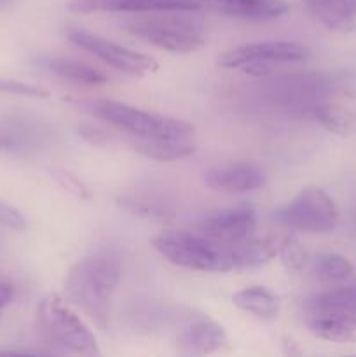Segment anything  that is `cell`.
<instances>
[{"label":"cell","mask_w":356,"mask_h":357,"mask_svg":"<svg viewBox=\"0 0 356 357\" xmlns=\"http://www.w3.org/2000/svg\"><path fill=\"white\" fill-rule=\"evenodd\" d=\"M49 173H51L52 180H54L66 194L72 195V197L80 199V201H89L91 199L89 188H87L86 183H84L77 174H73L72 171L63 169V167H52V169H49Z\"/></svg>","instance_id":"24"},{"label":"cell","mask_w":356,"mask_h":357,"mask_svg":"<svg viewBox=\"0 0 356 357\" xmlns=\"http://www.w3.org/2000/svg\"><path fill=\"white\" fill-rule=\"evenodd\" d=\"M316 121L332 135L346 138L351 136L356 128V115L349 108L339 103H321L314 108Z\"/></svg>","instance_id":"21"},{"label":"cell","mask_w":356,"mask_h":357,"mask_svg":"<svg viewBox=\"0 0 356 357\" xmlns=\"http://www.w3.org/2000/svg\"><path fill=\"white\" fill-rule=\"evenodd\" d=\"M278 257L281 258L283 267L288 272H292V274L302 271L307 265V261H309V255H307L306 248L302 246V243L295 236L283 237Z\"/></svg>","instance_id":"23"},{"label":"cell","mask_w":356,"mask_h":357,"mask_svg":"<svg viewBox=\"0 0 356 357\" xmlns=\"http://www.w3.org/2000/svg\"><path fill=\"white\" fill-rule=\"evenodd\" d=\"M21 149V138L7 129H0V150L6 152H14Z\"/></svg>","instance_id":"28"},{"label":"cell","mask_w":356,"mask_h":357,"mask_svg":"<svg viewBox=\"0 0 356 357\" xmlns=\"http://www.w3.org/2000/svg\"><path fill=\"white\" fill-rule=\"evenodd\" d=\"M311 58V49L300 42L264 40L241 44L229 49L218 58L222 68H241L253 77H264L278 66L302 63Z\"/></svg>","instance_id":"7"},{"label":"cell","mask_w":356,"mask_h":357,"mask_svg":"<svg viewBox=\"0 0 356 357\" xmlns=\"http://www.w3.org/2000/svg\"><path fill=\"white\" fill-rule=\"evenodd\" d=\"M7 3V0H0V7H3Z\"/></svg>","instance_id":"30"},{"label":"cell","mask_w":356,"mask_h":357,"mask_svg":"<svg viewBox=\"0 0 356 357\" xmlns=\"http://www.w3.org/2000/svg\"><path fill=\"white\" fill-rule=\"evenodd\" d=\"M122 275V264L112 253H94L72 265L65 278V293L84 316L105 330L110 321L112 298Z\"/></svg>","instance_id":"1"},{"label":"cell","mask_w":356,"mask_h":357,"mask_svg":"<svg viewBox=\"0 0 356 357\" xmlns=\"http://www.w3.org/2000/svg\"><path fill=\"white\" fill-rule=\"evenodd\" d=\"M313 16L337 33L356 31V0H309Z\"/></svg>","instance_id":"16"},{"label":"cell","mask_w":356,"mask_h":357,"mask_svg":"<svg viewBox=\"0 0 356 357\" xmlns=\"http://www.w3.org/2000/svg\"><path fill=\"white\" fill-rule=\"evenodd\" d=\"M229 344L222 324L209 317H199L192 321L178 337V347L184 354L205 356L222 351Z\"/></svg>","instance_id":"14"},{"label":"cell","mask_w":356,"mask_h":357,"mask_svg":"<svg viewBox=\"0 0 356 357\" xmlns=\"http://www.w3.org/2000/svg\"><path fill=\"white\" fill-rule=\"evenodd\" d=\"M35 324L38 337L59 351L82 356L100 354L93 331L58 295L45 296L38 303Z\"/></svg>","instance_id":"6"},{"label":"cell","mask_w":356,"mask_h":357,"mask_svg":"<svg viewBox=\"0 0 356 357\" xmlns=\"http://www.w3.org/2000/svg\"><path fill=\"white\" fill-rule=\"evenodd\" d=\"M131 149L140 155L157 162H177L194 155L198 146L188 139H154V138H135Z\"/></svg>","instance_id":"18"},{"label":"cell","mask_w":356,"mask_h":357,"mask_svg":"<svg viewBox=\"0 0 356 357\" xmlns=\"http://www.w3.org/2000/svg\"><path fill=\"white\" fill-rule=\"evenodd\" d=\"M152 246L164 260L177 267L198 272H232L234 244L222 243L199 230H166L152 239Z\"/></svg>","instance_id":"3"},{"label":"cell","mask_w":356,"mask_h":357,"mask_svg":"<svg viewBox=\"0 0 356 357\" xmlns=\"http://www.w3.org/2000/svg\"><path fill=\"white\" fill-rule=\"evenodd\" d=\"M267 181L265 171L257 162L236 160L209 167L205 173V183L215 192L246 194L262 188Z\"/></svg>","instance_id":"12"},{"label":"cell","mask_w":356,"mask_h":357,"mask_svg":"<svg viewBox=\"0 0 356 357\" xmlns=\"http://www.w3.org/2000/svg\"><path fill=\"white\" fill-rule=\"evenodd\" d=\"M274 220L299 232L328 234L337 227L339 209L323 188L306 187L274 213Z\"/></svg>","instance_id":"8"},{"label":"cell","mask_w":356,"mask_h":357,"mask_svg":"<svg viewBox=\"0 0 356 357\" xmlns=\"http://www.w3.org/2000/svg\"><path fill=\"white\" fill-rule=\"evenodd\" d=\"M65 37L72 42L73 45L80 49H86L87 52L103 61L105 65L112 66L117 72L126 73L131 77H143L154 73L159 68V63L143 52H136L133 49L124 47L114 40L100 37L96 33L84 30L79 26H66Z\"/></svg>","instance_id":"9"},{"label":"cell","mask_w":356,"mask_h":357,"mask_svg":"<svg viewBox=\"0 0 356 357\" xmlns=\"http://www.w3.org/2000/svg\"><path fill=\"white\" fill-rule=\"evenodd\" d=\"M117 204L133 216L150 222H171L175 218L173 206L154 194H124L117 197Z\"/></svg>","instance_id":"20"},{"label":"cell","mask_w":356,"mask_h":357,"mask_svg":"<svg viewBox=\"0 0 356 357\" xmlns=\"http://www.w3.org/2000/svg\"><path fill=\"white\" fill-rule=\"evenodd\" d=\"M283 237L278 234H269L264 237H250L243 243L234 244V261L236 271L241 268H255L269 264L274 257H278L281 248Z\"/></svg>","instance_id":"17"},{"label":"cell","mask_w":356,"mask_h":357,"mask_svg":"<svg viewBox=\"0 0 356 357\" xmlns=\"http://www.w3.org/2000/svg\"><path fill=\"white\" fill-rule=\"evenodd\" d=\"M201 7L222 13L253 23H267L290 13V3L285 0H198Z\"/></svg>","instance_id":"13"},{"label":"cell","mask_w":356,"mask_h":357,"mask_svg":"<svg viewBox=\"0 0 356 357\" xmlns=\"http://www.w3.org/2000/svg\"><path fill=\"white\" fill-rule=\"evenodd\" d=\"M232 303L237 309L258 317V319H276L281 310V302L276 293L264 286H248L232 295Z\"/></svg>","instance_id":"19"},{"label":"cell","mask_w":356,"mask_h":357,"mask_svg":"<svg viewBox=\"0 0 356 357\" xmlns=\"http://www.w3.org/2000/svg\"><path fill=\"white\" fill-rule=\"evenodd\" d=\"M65 101L135 138L188 139L194 135V128L188 122L142 110L122 101L103 98H65Z\"/></svg>","instance_id":"2"},{"label":"cell","mask_w":356,"mask_h":357,"mask_svg":"<svg viewBox=\"0 0 356 357\" xmlns=\"http://www.w3.org/2000/svg\"><path fill=\"white\" fill-rule=\"evenodd\" d=\"M79 136L94 146H108L112 142H114V139H112V132H107L103 131V129L94 128V126H87V124L80 126Z\"/></svg>","instance_id":"27"},{"label":"cell","mask_w":356,"mask_h":357,"mask_svg":"<svg viewBox=\"0 0 356 357\" xmlns=\"http://www.w3.org/2000/svg\"><path fill=\"white\" fill-rule=\"evenodd\" d=\"M35 65L51 75L59 79L70 80V82L86 84V86H98V84H107L108 75L87 63L77 61L73 58H63V56H49L42 54L35 58Z\"/></svg>","instance_id":"15"},{"label":"cell","mask_w":356,"mask_h":357,"mask_svg":"<svg viewBox=\"0 0 356 357\" xmlns=\"http://www.w3.org/2000/svg\"><path fill=\"white\" fill-rule=\"evenodd\" d=\"M0 93L14 94V96H24V98H49L51 93L40 86H34V84L17 82V80L10 79H0Z\"/></svg>","instance_id":"25"},{"label":"cell","mask_w":356,"mask_h":357,"mask_svg":"<svg viewBox=\"0 0 356 357\" xmlns=\"http://www.w3.org/2000/svg\"><path fill=\"white\" fill-rule=\"evenodd\" d=\"M128 33L140 40L173 54H191L206 44L201 21L180 16L178 13H150L122 23Z\"/></svg>","instance_id":"5"},{"label":"cell","mask_w":356,"mask_h":357,"mask_svg":"<svg viewBox=\"0 0 356 357\" xmlns=\"http://www.w3.org/2000/svg\"><path fill=\"white\" fill-rule=\"evenodd\" d=\"M194 229L222 243H243L250 239L257 229V211L248 204L216 209L201 216L194 223Z\"/></svg>","instance_id":"10"},{"label":"cell","mask_w":356,"mask_h":357,"mask_svg":"<svg viewBox=\"0 0 356 357\" xmlns=\"http://www.w3.org/2000/svg\"><path fill=\"white\" fill-rule=\"evenodd\" d=\"M70 13L94 14V13H188L201 9L198 0H68Z\"/></svg>","instance_id":"11"},{"label":"cell","mask_w":356,"mask_h":357,"mask_svg":"<svg viewBox=\"0 0 356 357\" xmlns=\"http://www.w3.org/2000/svg\"><path fill=\"white\" fill-rule=\"evenodd\" d=\"M0 225L3 229L14 230V232H23L27 229V218L13 204H9L6 201H0Z\"/></svg>","instance_id":"26"},{"label":"cell","mask_w":356,"mask_h":357,"mask_svg":"<svg viewBox=\"0 0 356 357\" xmlns=\"http://www.w3.org/2000/svg\"><path fill=\"white\" fill-rule=\"evenodd\" d=\"M16 295V289L10 284L9 281H0V310L6 309L7 305H10Z\"/></svg>","instance_id":"29"},{"label":"cell","mask_w":356,"mask_h":357,"mask_svg":"<svg viewBox=\"0 0 356 357\" xmlns=\"http://www.w3.org/2000/svg\"><path fill=\"white\" fill-rule=\"evenodd\" d=\"M311 271L321 281L341 282L353 275L355 267L346 257L339 253H321L311 260Z\"/></svg>","instance_id":"22"},{"label":"cell","mask_w":356,"mask_h":357,"mask_svg":"<svg viewBox=\"0 0 356 357\" xmlns=\"http://www.w3.org/2000/svg\"><path fill=\"white\" fill-rule=\"evenodd\" d=\"M304 319L314 337L334 344L356 340V286H341L311 296Z\"/></svg>","instance_id":"4"}]
</instances>
